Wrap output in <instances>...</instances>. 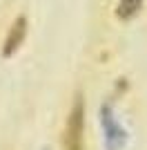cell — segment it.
I'll return each mask as SVG.
<instances>
[{"label": "cell", "instance_id": "cell-1", "mask_svg": "<svg viewBox=\"0 0 147 150\" xmlns=\"http://www.w3.org/2000/svg\"><path fill=\"white\" fill-rule=\"evenodd\" d=\"M60 148L62 150H83L85 148V99L76 94L74 105L69 110L67 123L62 130L60 139Z\"/></svg>", "mask_w": 147, "mask_h": 150}, {"label": "cell", "instance_id": "cell-2", "mask_svg": "<svg viewBox=\"0 0 147 150\" xmlns=\"http://www.w3.org/2000/svg\"><path fill=\"white\" fill-rule=\"evenodd\" d=\"M24 34H27V18L24 16H18V18L11 23L9 31L5 36V47H2V54L5 56H11L13 52L20 47V43L24 40Z\"/></svg>", "mask_w": 147, "mask_h": 150}, {"label": "cell", "instance_id": "cell-3", "mask_svg": "<svg viewBox=\"0 0 147 150\" xmlns=\"http://www.w3.org/2000/svg\"><path fill=\"white\" fill-rule=\"evenodd\" d=\"M141 7H143V0H118L116 13H118V18L129 20V18H134L136 13H138Z\"/></svg>", "mask_w": 147, "mask_h": 150}]
</instances>
